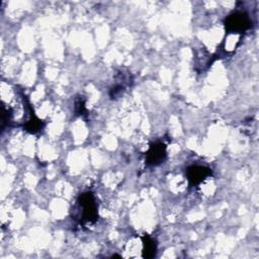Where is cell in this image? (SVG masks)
<instances>
[{"instance_id": "obj_7", "label": "cell", "mask_w": 259, "mask_h": 259, "mask_svg": "<svg viewBox=\"0 0 259 259\" xmlns=\"http://www.w3.org/2000/svg\"><path fill=\"white\" fill-rule=\"evenodd\" d=\"M75 111L76 114L86 116L87 115V109L85 106V100L82 96H79L75 101Z\"/></svg>"}, {"instance_id": "obj_5", "label": "cell", "mask_w": 259, "mask_h": 259, "mask_svg": "<svg viewBox=\"0 0 259 259\" xmlns=\"http://www.w3.org/2000/svg\"><path fill=\"white\" fill-rule=\"evenodd\" d=\"M23 127L26 132H28L30 134H36L42 130L44 122L38 117H36V115L32 111L30 113L28 119L26 120V122L23 124Z\"/></svg>"}, {"instance_id": "obj_3", "label": "cell", "mask_w": 259, "mask_h": 259, "mask_svg": "<svg viewBox=\"0 0 259 259\" xmlns=\"http://www.w3.org/2000/svg\"><path fill=\"white\" fill-rule=\"evenodd\" d=\"M166 146L162 142H155L150 145L146 153V163L150 166H157L166 159Z\"/></svg>"}, {"instance_id": "obj_2", "label": "cell", "mask_w": 259, "mask_h": 259, "mask_svg": "<svg viewBox=\"0 0 259 259\" xmlns=\"http://www.w3.org/2000/svg\"><path fill=\"white\" fill-rule=\"evenodd\" d=\"M225 27L228 34H242L251 27L250 16L242 10L234 11L226 17Z\"/></svg>"}, {"instance_id": "obj_4", "label": "cell", "mask_w": 259, "mask_h": 259, "mask_svg": "<svg viewBox=\"0 0 259 259\" xmlns=\"http://www.w3.org/2000/svg\"><path fill=\"white\" fill-rule=\"evenodd\" d=\"M211 175V169L205 166L193 165L187 168L186 177L189 183V186H196L205 180L208 176Z\"/></svg>"}, {"instance_id": "obj_1", "label": "cell", "mask_w": 259, "mask_h": 259, "mask_svg": "<svg viewBox=\"0 0 259 259\" xmlns=\"http://www.w3.org/2000/svg\"><path fill=\"white\" fill-rule=\"evenodd\" d=\"M77 205L80 224H91L97 220L98 205L92 192L81 193L77 199Z\"/></svg>"}, {"instance_id": "obj_6", "label": "cell", "mask_w": 259, "mask_h": 259, "mask_svg": "<svg viewBox=\"0 0 259 259\" xmlns=\"http://www.w3.org/2000/svg\"><path fill=\"white\" fill-rule=\"evenodd\" d=\"M142 240H143V257H146V258L154 257L157 250L155 241L148 235H145Z\"/></svg>"}]
</instances>
